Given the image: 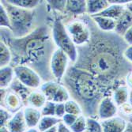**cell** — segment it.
<instances>
[{"mask_svg": "<svg viewBox=\"0 0 132 132\" xmlns=\"http://www.w3.org/2000/svg\"><path fill=\"white\" fill-rule=\"evenodd\" d=\"M92 37L90 41L78 47L76 67L91 74L108 95L122 85H127L126 78L132 70V64L124 57L128 44L115 32L101 31L89 17Z\"/></svg>", "mask_w": 132, "mask_h": 132, "instance_id": "6da1fadb", "label": "cell"}, {"mask_svg": "<svg viewBox=\"0 0 132 132\" xmlns=\"http://www.w3.org/2000/svg\"><path fill=\"white\" fill-rule=\"evenodd\" d=\"M1 40L12 52L11 66L27 65L37 71L44 81L54 80L50 71V61L56 47L52 37L51 24H42L22 38H14L11 31L1 28Z\"/></svg>", "mask_w": 132, "mask_h": 132, "instance_id": "7a4b0ae2", "label": "cell"}, {"mask_svg": "<svg viewBox=\"0 0 132 132\" xmlns=\"http://www.w3.org/2000/svg\"><path fill=\"white\" fill-rule=\"evenodd\" d=\"M62 84L68 89L71 99L80 104L84 116L97 118L98 105L109 95L97 79L89 72L70 63Z\"/></svg>", "mask_w": 132, "mask_h": 132, "instance_id": "3957f363", "label": "cell"}, {"mask_svg": "<svg viewBox=\"0 0 132 132\" xmlns=\"http://www.w3.org/2000/svg\"><path fill=\"white\" fill-rule=\"evenodd\" d=\"M1 3L9 14L13 37H25L39 26L37 21V9L27 10L17 7L10 4L6 0H2Z\"/></svg>", "mask_w": 132, "mask_h": 132, "instance_id": "277c9868", "label": "cell"}, {"mask_svg": "<svg viewBox=\"0 0 132 132\" xmlns=\"http://www.w3.org/2000/svg\"><path fill=\"white\" fill-rule=\"evenodd\" d=\"M52 37L56 47L64 52L69 57L71 64H75L78 59V47L67 31L61 15H55L51 21Z\"/></svg>", "mask_w": 132, "mask_h": 132, "instance_id": "5b68a950", "label": "cell"}, {"mask_svg": "<svg viewBox=\"0 0 132 132\" xmlns=\"http://www.w3.org/2000/svg\"><path fill=\"white\" fill-rule=\"evenodd\" d=\"M63 21L67 32L77 47L86 45L90 41L92 32L88 14L78 18H67Z\"/></svg>", "mask_w": 132, "mask_h": 132, "instance_id": "8992f818", "label": "cell"}, {"mask_svg": "<svg viewBox=\"0 0 132 132\" xmlns=\"http://www.w3.org/2000/svg\"><path fill=\"white\" fill-rule=\"evenodd\" d=\"M40 90L45 95L47 100L55 103H66L71 99L68 89L63 84L55 80L44 81Z\"/></svg>", "mask_w": 132, "mask_h": 132, "instance_id": "52a82bcc", "label": "cell"}, {"mask_svg": "<svg viewBox=\"0 0 132 132\" xmlns=\"http://www.w3.org/2000/svg\"><path fill=\"white\" fill-rule=\"evenodd\" d=\"M15 78L26 87L34 90L39 89L44 81L37 71L27 65H17L14 67Z\"/></svg>", "mask_w": 132, "mask_h": 132, "instance_id": "ba28073f", "label": "cell"}, {"mask_svg": "<svg viewBox=\"0 0 132 132\" xmlns=\"http://www.w3.org/2000/svg\"><path fill=\"white\" fill-rule=\"evenodd\" d=\"M70 63V59L64 52L59 48L54 51L50 61V71L55 81L62 83Z\"/></svg>", "mask_w": 132, "mask_h": 132, "instance_id": "9c48e42d", "label": "cell"}, {"mask_svg": "<svg viewBox=\"0 0 132 132\" xmlns=\"http://www.w3.org/2000/svg\"><path fill=\"white\" fill-rule=\"evenodd\" d=\"M1 107L5 108L10 112L14 114L25 108L21 98L10 89H0Z\"/></svg>", "mask_w": 132, "mask_h": 132, "instance_id": "30bf717a", "label": "cell"}, {"mask_svg": "<svg viewBox=\"0 0 132 132\" xmlns=\"http://www.w3.org/2000/svg\"><path fill=\"white\" fill-rule=\"evenodd\" d=\"M119 114V107L114 102L112 96H105L97 108V119L100 121L106 120Z\"/></svg>", "mask_w": 132, "mask_h": 132, "instance_id": "8fae6325", "label": "cell"}, {"mask_svg": "<svg viewBox=\"0 0 132 132\" xmlns=\"http://www.w3.org/2000/svg\"><path fill=\"white\" fill-rule=\"evenodd\" d=\"M101 122L103 132H123L127 124V119L119 114Z\"/></svg>", "mask_w": 132, "mask_h": 132, "instance_id": "7c38bea8", "label": "cell"}, {"mask_svg": "<svg viewBox=\"0 0 132 132\" xmlns=\"http://www.w3.org/2000/svg\"><path fill=\"white\" fill-rule=\"evenodd\" d=\"M86 1H85V0H68V1H67L66 4L65 14L70 16L67 18H78L86 15Z\"/></svg>", "mask_w": 132, "mask_h": 132, "instance_id": "4fadbf2b", "label": "cell"}, {"mask_svg": "<svg viewBox=\"0 0 132 132\" xmlns=\"http://www.w3.org/2000/svg\"><path fill=\"white\" fill-rule=\"evenodd\" d=\"M6 126L10 132H26L29 127L24 116L23 109L13 114Z\"/></svg>", "mask_w": 132, "mask_h": 132, "instance_id": "5bb4252c", "label": "cell"}, {"mask_svg": "<svg viewBox=\"0 0 132 132\" xmlns=\"http://www.w3.org/2000/svg\"><path fill=\"white\" fill-rule=\"evenodd\" d=\"M131 26H132V14L126 8L123 14L116 21V29L114 32L117 35L123 37Z\"/></svg>", "mask_w": 132, "mask_h": 132, "instance_id": "9a60e30c", "label": "cell"}, {"mask_svg": "<svg viewBox=\"0 0 132 132\" xmlns=\"http://www.w3.org/2000/svg\"><path fill=\"white\" fill-rule=\"evenodd\" d=\"M23 112L29 128L38 127L40 119L43 116L40 109H35V108L30 106H26L23 109Z\"/></svg>", "mask_w": 132, "mask_h": 132, "instance_id": "2e32d148", "label": "cell"}, {"mask_svg": "<svg viewBox=\"0 0 132 132\" xmlns=\"http://www.w3.org/2000/svg\"><path fill=\"white\" fill-rule=\"evenodd\" d=\"M109 0H88L86 1V14L94 17L101 14L109 6Z\"/></svg>", "mask_w": 132, "mask_h": 132, "instance_id": "e0dca14e", "label": "cell"}, {"mask_svg": "<svg viewBox=\"0 0 132 132\" xmlns=\"http://www.w3.org/2000/svg\"><path fill=\"white\" fill-rule=\"evenodd\" d=\"M15 79L14 67L9 65L0 68V89H9Z\"/></svg>", "mask_w": 132, "mask_h": 132, "instance_id": "ac0fdd59", "label": "cell"}, {"mask_svg": "<svg viewBox=\"0 0 132 132\" xmlns=\"http://www.w3.org/2000/svg\"><path fill=\"white\" fill-rule=\"evenodd\" d=\"M130 89L127 85H122L116 88L112 94V97L116 104L119 108L128 103Z\"/></svg>", "mask_w": 132, "mask_h": 132, "instance_id": "d6986e66", "label": "cell"}, {"mask_svg": "<svg viewBox=\"0 0 132 132\" xmlns=\"http://www.w3.org/2000/svg\"><path fill=\"white\" fill-rule=\"evenodd\" d=\"M91 18L101 31L105 32H111L115 31L116 21L102 16H94L91 17Z\"/></svg>", "mask_w": 132, "mask_h": 132, "instance_id": "ffe728a7", "label": "cell"}, {"mask_svg": "<svg viewBox=\"0 0 132 132\" xmlns=\"http://www.w3.org/2000/svg\"><path fill=\"white\" fill-rule=\"evenodd\" d=\"M47 100L45 95L39 89H34L29 96L27 106H30L37 109H41L45 105Z\"/></svg>", "mask_w": 132, "mask_h": 132, "instance_id": "44dd1931", "label": "cell"}, {"mask_svg": "<svg viewBox=\"0 0 132 132\" xmlns=\"http://www.w3.org/2000/svg\"><path fill=\"white\" fill-rule=\"evenodd\" d=\"M9 89L13 91L14 93H15L16 94H18L21 98L25 106H27V101H28L29 96L31 93V92L32 91V89L26 87V86H24L23 84H21L16 78H15L14 81H13V83L11 84V86H10Z\"/></svg>", "mask_w": 132, "mask_h": 132, "instance_id": "7402d4cb", "label": "cell"}, {"mask_svg": "<svg viewBox=\"0 0 132 132\" xmlns=\"http://www.w3.org/2000/svg\"><path fill=\"white\" fill-rule=\"evenodd\" d=\"M126 10V6H120V5H113L110 4L109 6L105 9L101 14H97V16H102L109 18L115 21H117L120 16L123 14V12Z\"/></svg>", "mask_w": 132, "mask_h": 132, "instance_id": "603a6c76", "label": "cell"}, {"mask_svg": "<svg viewBox=\"0 0 132 132\" xmlns=\"http://www.w3.org/2000/svg\"><path fill=\"white\" fill-rule=\"evenodd\" d=\"M12 60H13V55L10 47L1 40L0 41V67L11 65Z\"/></svg>", "mask_w": 132, "mask_h": 132, "instance_id": "cb8c5ba5", "label": "cell"}, {"mask_svg": "<svg viewBox=\"0 0 132 132\" xmlns=\"http://www.w3.org/2000/svg\"><path fill=\"white\" fill-rule=\"evenodd\" d=\"M62 122V119L56 116H43L40 119V123L37 128L40 132H44L53 127L58 126L59 123Z\"/></svg>", "mask_w": 132, "mask_h": 132, "instance_id": "d4e9b609", "label": "cell"}, {"mask_svg": "<svg viewBox=\"0 0 132 132\" xmlns=\"http://www.w3.org/2000/svg\"><path fill=\"white\" fill-rule=\"evenodd\" d=\"M6 1L13 6L27 10L37 9L43 3V1L39 0H6Z\"/></svg>", "mask_w": 132, "mask_h": 132, "instance_id": "484cf974", "label": "cell"}, {"mask_svg": "<svg viewBox=\"0 0 132 132\" xmlns=\"http://www.w3.org/2000/svg\"><path fill=\"white\" fill-rule=\"evenodd\" d=\"M65 109H66V113L72 114L77 116L83 115L81 107L77 101H75L73 99H70L65 103Z\"/></svg>", "mask_w": 132, "mask_h": 132, "instance_id": "4316f807", "label": "cell"}, {"mask_svg": "<svg viewBox=\"0 0 132 132\" xmlns=\"http://www.w3.org/2000/svg\"><path fill=\"white\" fill-rule=\"evenodd\" d=\"M0 26L2 29L11 31V22L9 14L5 6L0 3Z\"/></svg>", "mask_w": 132, "mask_h": 132, "instance_id": "83f0119b", "label": "cell"}, {"mask_svg": "<svg viewBox=\"0 0 132 132\" xmlns=\"http://www.w3.org/2000/svg\"><path fill=\"white\" fill-rule=\"evenodd\" d=\"M87 125V117L84 115L78 116L76 121L72 125L70 129L72 132H86Z\"/></svg>", "mask_w": 132, "mask_h": 132, "instance_id": "f1b7e54d", "label": "cell"}, {"mask_svg": "<svg viewBox=\"0 0 132 132\" xmlns=\"http://www.w3.org/2000/svg\"><path fill=\"white\" fill-rule=\"evenodd\" d=\"M86 132H103L101 122L97 118L87 117Z\"/></svg>", "mask_w": 132, "mask_h": 132, "instance_id": "f546056e", "label": "cell"}, {"mask_svg": "<svg viewBox=\"0 0 132 132\" xmlns=\"http://www.w3.org/2000/svg\"><path fill=\"white\" fill-rule=\"evenodd\" d=\"M47 6L49 9L56 13H61L64 14L65 13V8H66V4L67 1H55V0H52V1H47Z\"/></svg>", "mask_w": 132, "mask_h": 132, "instance_id": "4dcf8cb0", "label": "cell"}, {"mask_svg": "<svg viewBox=\"0 0 132 132\" xmlns=\"http://www.w3.org/2000/svg\"><path fill=\"white\" fill-rule=\"evenodd\" d=\"M55 105L56 103L47 101L45 105L40 109L42 116H55Z\"/></svg>", "mask_w": 132, "mask_h": 132, "instance_id": "1f68e13d", "label": "cell"}, {"mask_svg": "<svg viewBox=\"0 0 132 132\" xmlns=\"http://www.w3.org/2000/svg\"><path fill=\"white\" fill-rule=\"evenodd\" d=\"M13 114L10 112L5 108L0 107V127L6 126Z\"/></svg>", "mask_w": 132, "mask_h": 132, "instance_id": "d6a6232c", "label": "cell"}, {"mask_svg": "<svg viewBox=\"0 0 132 132\" xmlns=\"http://www.w3.org/2000/svg\"><path fill=\"white\" fill-rule=\"evenodd\" d=\"M77 118H78L77 116L66 113V114L64 115V116L62 118V122H63L66 126H67L68 127H70L72 125H73V124L75 123V122L76 121Z\"/></svg>", "mask_w": 132, "mask_h": 132, "instance_id": "836d02e7", "label": "cell"}, {"mask_svg": "<svg viewBox=\"0 0 132 132\" xmlns=\"http://www.w3.org/2000/svg\"><path fill=\"white\" fill-rule=\"evenodd\" d=\"M66 114L65 103H56L55 105V116L61 119Z\"/></svg>", "mask_w": 132, "mask_h": 132, "instance_id": "e575fe53", "label": "cell"}, {"mask_svg": "<svg viewBox=\"0 0 132 132\" xmlns=\"http://www.w3.org/2000/svg\"><path fill=\"white\" fill-rule=\"evenodd\" d=\"M124 57L129 63L132 64V44L128 45L126 50L124 51Z\"/></svg>", "mask_w": 132, "mask_h": 132, "instance_id": "d590c367", "label": "cell"}, {"mask_svg": "<svg viewBox=\"0 0 132 132\" xmlns=\"http://www.w3.org/2000/svg\"><path fill=\"white\" fill-rule=\"evenodd\" d=\"M123 40L128 45L132 44V26L130 28V29L126 32V34L123 37Z\"/></svg>", "mask_w": 132, "mask_h": 132, "instance_id": "8d00e7d4", "label": "cell"}, {"mask_svg": "<svg viewBox=\"0 0 132 132\" xmlns=\"http://www.w3.org/2000/svg\"><path fill=\"white\" fill-rule=\"evenodd\" d=\"M130 2H131L130 0H109V4L120 5V6H127Z\"/></svg>", "mask_w": 132, "mask_h": 132, "instance_id": "74e56055", "label": "cell"}, {"mask_svg": "<svg viewBox=\"0 0 132 132\" xmlns=\"http://www.w3.org/2000/svg\"><path fill=\"white\" fill-rule=\"evenodd\" d=\"M58 132H72V130L70 129V127L66 126L63 122H61L58 125Z\"/></svg>", "mask_w": 132, "mask_h": 132, "instance_id": "f35d334b", "label": "cell"}, {"mask_svg": "<svg viewBox=\"0 0 132 132\" xmlns=\"http://www.w3.org/2000/svg\"><path fill=\"white\" fill-rule=\"evenodd\" d=\"M126 84L130 89H132V70L130 72L126 78Z\"/></svg>", "mask_w": 132, "mask_h": 132, "instance_id": "ab89813d", "label": "cell"}, {"mask_svg": "<svg viewBox=\"0 0 132 132\" xmlns=\"http://www.w3.org/2000/svg\"><path fill=\"white\" fill-rule=\"evenodd\" d=\"M123 132H132V123L131 122L127 121V127H126V128H125Z\"/></svg>", "mask_w": 132, "mask_h": 132, "instance_id": "60d3db41", "label": "cell"}, {"mask_svg": "<svg viewBox=\"0 0 132 132\" xmlns=\"http://www.w3.org/2000/svg\"><path fill=\"white\" fill-rule=\"evenodd\" d=\"M44 132H58V126H55V127H53L48 130H47Z\"/></svg>", "mask_w": 132, "mask_h": 132, "instance_id": "b9f144b4", "label": "cell"}, {"mask_svg": "<svg viewBox=\"0 0 132 132\" xmlns=\"http://www.w3.org/2000/svg\"><path fill=\"white\" fill-rule=\"evenodd\" d=\"M128 104L132 107V89H130V94H129Z\"/></svg>", "mask_w": 132, "mask_h": 132, "instance_id": "7bdbcfd3", "label": "cell"}, {"mask_svg": "<svg viewBox=\"0 0 132 132\" xmlns=\"http://www.w3.org/2000/svg\"><path fill=\"white\" fill-rule=\"evenodd\" d=\"M26 132H40L37 127H34V128H29Z\"/></svg>", "mask_w": 132, "mask_h": 132, "instance_id": "ee69618b", "label": "cell"}, {"mask_svg": "<svg viewBox=\"0 0 132 132\" xmlns=\"http://www.w3.org/2000/svg\"><path fill=\"white\" fill-rule=\"evenodd\" d=\"M0 132H10V130L6 126H3V127H0Z\"/></svg>", "mask_w": 132, "mask_h": 132, "instance_id": "f6af8a7d", "label": "cell"}, {"mask_svg": "<svg viewBox=\"0 0 132 132\" xmlns=\"http://www.w3.org/2000/svg\"><path fill=\"white\" fill-rule=\"evenodd\" d=\"M126 8H127V9L130 12V13L132 14V1L126 6Z\"/></svg>", "mask_w": 132, "mask_h": 132, "instance_id": "bcb514c9", "label": "cell"}, {"mask_svg": "<svg viewBox=\"0 0 132 132\" xmlns=\"http://www.w3.org/2000/svg\"><path fill=\"white\" fill-rule=\"evenodd\" d=\"M127 121H129V122H131V123H132V116H130V118H128V119H127Z\"/></svg>", "mask_w": 132, "mask_h": 132, "instance_id": "7dc6e473", "label": "cell"}]
</instances>
